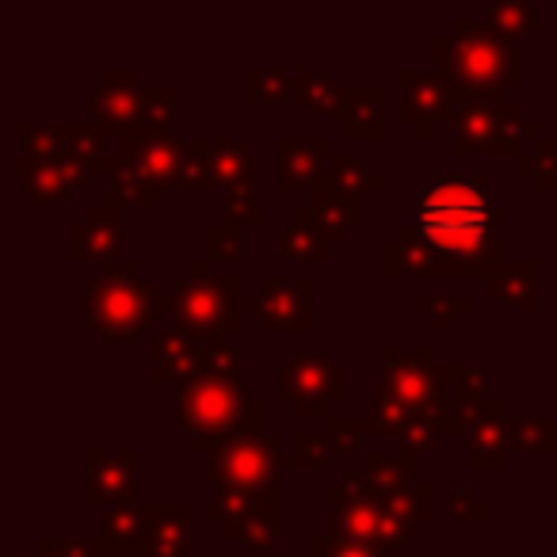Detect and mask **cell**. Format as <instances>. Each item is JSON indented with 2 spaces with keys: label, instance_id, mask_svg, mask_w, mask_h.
Returning <instances> with one entry per match:
<instances>
[{
  "label": "cell",
  "instance_id": "cell-1",
  "mask_svg": "<svg viewBox=\"0 0 557 557\" xmlns=\"http://www.w3.org/2000/svg\"><path fill=\"white\" fill-rule=\"evenodd\" d=\"M417 214L424 237L447 260L450 278H488L504 263V210L488 202V180L481 172H440L435 184L420 191Z\"/></svg>",
  "mask_w": 557,
  "mask_h": 557
},
{
  "label": "cell",
  "instance_id": "cell-2",
  "mask_svg": "<svg viewBox=\"0 0 557 557\" xmlns=\"http://www.w3.org/2000/svg\"><path fill=\"white\" fill-rule=\"evenodd\" d=\"M432 70L466 96H504L523 85L519 47L473 16H455L447 35H435Z\"/></svg>",
  "mask_w": 557,
  "mask_h": 557
},
{
  "label": "cell",
  "instance_id": "cell-3",
  "mask_svg": "<svg viewBox=\"0 0 557 557\" xmlns=\"http://www.w3.org/2000/svg\"><path fill=\"white\" fill-rule=\"evenodd\" d=\"M161 290L141 275L138 260H119L88 278V329L103 341L134 344L153 329Z\"/></svg>",
  "mask_w": 557,
  "mask_h": 557
},
{
  "label": "cell",
  "instance_id": "cell-4",
  "mask_svg": "<svg viewBox=\"0 0 557 557\" xmlns=\"http://www.w3.org/2000/svg\"><path fill=\"white\" fill-rule=\"evenodd\" d=\"M169 290L176 298V325L195 344L225 341L230 333L245 329V310H240V298L248 295L245 283L240 278H214L210 260H191L187 275L172 278Z\"/></svg>",
  "mask_w": 557,
  "mask_h": 557
},
{
  "label": "cell",
  "instance_id": "cell-5",
  "mask_svg": "<svg viewBox=\"0 0 557 557\" xmlns=\"http://www.w3.org/2000/svg\"><path fill=\"white\" fill-rule=\"evenodd\" d=\"M329 504H333V531L348 534L359 546L382 549V554H397L405 539L412 534V519L397 508L389 496H382L371 485L363 470L348 473V478L329 485Z\"/></svg>",
  "mask_w": 557,
  "mask_h": 557
},
{
  "label": "cell",
  "instance_id": "cell-6",
  "mask_svg": "<svg viewBox=\"0 0 557 557\" xmlns=\"http://www.w3.org/2000/svg\"><path fill=\"white\" fill-rule=\"evenodd\" d=\"M455 138L450 153H488V157H519L527 153V141H539L542 131L534 119L519 111V103H508L504 96H466L462 108L450 115Z\"/></svg>",
  "mask_w": 557,
  "mask_h": 557
},
{
  "label": "cell",
  "instance_id": "cell-7",
  "mask_svg": "<svg viewBox=\"0 0 557 557\" xmlns=\"http://www.w3.org/2000/svg\"><path fill=\"white\" fill-rule=\"evenodd\" d=\"M240 409H245V397H240L237 382L199 374L195 382L180 386L176 432L187 435V447L191 450L214 455L233 435H240Z\"/></svg>",
  "mask_w": 557,
  "mask_h": 557
},
{
  "label": "cell",
  "instance_id": "cell-8",
  "mask_svg": "<svg viewBox=\"0 0 557 557\" xmlns=\"http://www.w3.org/2000/svg\"><path fill=\"white\" fill-rule=\"evenodd\" d=\"M382 394H389L394 401H401L412 417L432 420L435 428L447 420L450 412V389H447V371L443 363H435L432 348H382Z\"/></svg>",
  "mask_w": 557,
  "mask_h": 557
},
{
  "label": "cell",
  "instance_id": "cell-9",
  "mask_svg": "<svg viewBox=\"0 0 557 557\" xmlns=\"http://www.w3.org/2000/svg\"><path fill=\"white\" fill-rule=\"evenodd\" d=\"M275 394L306 420H333V401L348 397V367L329 351H295L278 371Z\"/></svg>",
  "mask_w": 557,
  "mask_h": 557
},
{
  "label": "cell",
  "instance_id": "cell-10",
  "mask_svg": "<svg viewBox=\"0 0 557 557\" xmlns=\"http://www.w3.org/2000/svg\"><path fill=\"white\" fill-rule=\"evenodd\" d=\"M275 455L278 435H233L225 447L210 455L207 478L214 493H248V496H271L275 488Z\"/></svg>",
  "mask_w": 557,
  "mask_h": 557
},
{
  "label": "cell",
  "instance_id": "cell-11",
  "mask_svg": "<svg viewBox=\"0 0 557 557\" xmlns=\"http://www.w3.org/2000/svg\"><path fill=\"white\" fill-rule=\"evenodd\" d=\"M310 295H313L310 275H298V278L263 275L260 287L240 298V310L260 313L263 325L275 329V333H306L313 325Z\"/></svg>",
  "mask_w": 557,
  "mask_h": 557
},
{
  "label": "cell",
  "instance_id": "cell-12",
  "mask_svg": "<svg viewBox=\"0 0 557 557\" xmlns=\"http://www.w3.org/2000/svg\"><path fill=\"white\" fill-rule=\"evenodd\" d=\"M88 111L96 123L111 131V138H138L146 131V88L138 81V70H108L92 96Z\"/></svg>",
  "mask_w": 557,
  "mask_h": 557
},
{
  "label": "cell",
  "instance_id": "cell-13",
  "mask_svg": "<svg viewBox=\"0 0 557 557\" xmlns=\"http://www.w3.org/2000/svg\"><path fill=\"white\" fill-rule=\"evenodd\" d=\"M405 85L401 115L417 126L420 138H432L435 123L450 119L466 103V92L455 88L447 77H440L435 70H401L397 73Z\"/></svg>",
  "mask_w": 557,
  "mask_h": 557
},
{
  "label": "cell",
  "instance_id": "cell-14",
  "mask_svg": "<svg viewBox=\"0 0 557 557\" xmlns=\"http://www.w3.org/2000/svg\"><path fill=\"white\" fill-rule=\"evenodd\" d=\"M333 141L329 138H278L275 164H278V191H302L318 187L333 161Z\"/></svg>",
  "mask_w": 557,
  "mask_h": 557
},
{
  "label": "cell",
  "instance_id": "cell-15",
  "mask_svg": "<svg viewBox=\"0 0 557 557\" xmlns=\"http://www.w3.org/2000/svg\"><path fill=\"white\" fill-rule=\"evenodd\" d=\"M123 153L134 161L138 176L149 187H180V172H184V141L176 138V131H157L141 134V138H126Z\"/></svg>",
  "mask_w": 557,
  "mask_h": 557
},
{
  "label": "cell",
  "instance_id": "cell-16",
  "mask_svg": "<svg viewBox=\"0 0 557 557\" xmlns=\"http://www.w3.org/2000/svg\"><path fill=\"white\" fill-rule=\"evenodd\" d=\"M138 450H123V455H103V450H88L85 455V478H88V504H100L103 511L111 504H123L138 496L134 478H138Z\"/></svg>",
  "mask_w": 557,
  "mask_h": 557
},
{
  "label": "cell",
  "instance_id": "cell-17",
  "mask_svg": "<svg viewBox=\"0 0 557 557\" xmlns=\"http://www.w3.org/2000/svg\"><path fill=\"white\" fill-rule=\"evenodd\" d=\"M382 271L389 278H450L447 260L435 252V245L424 237V230L417 222L401 225L397 237L382 248Z\"/></svg>",
  "mask_w": 557,
  "mask_h": 557
},
{
  "label": "cell",
  "instance_id": "cell-18",
  "mask_svg": "<svg viewBox=\"0 0 557 557\" xmlns=\"http://www.w3.org/2000/svg\"><path fill=\"white\" fill-rule=\"evenodd\" d=\"M62 131H65V141H62V153L58 157H62V164L70 169L73 187L88 184L96 172H108V161H111L108 126L96 123V119H65Z\"/></svg>",
  "mask_w": 557,
  "mask_h": 557
},
{
  "label": "cell",
  "instance_id": "cell-19",
  "mask_svg": "<svg viewBox=\"0 0 557 557\" xmlns=\"http://www.w3.org/2000/svg\"><path fill=\"white\" fill-rule=\"evenodd\" d=\"M146 557H191V508L180 500L146 504Z\"/></svg>",
  "mask_w": 557,
  "mask_h": 557
},
{
  "label": "cell",
  "instance_id": "cell-20",
  "mask_svg": "<svg viewBox=\"0 0 557 557\" xmlns=\"http://www.w3.org/2000/svg\"><path fill=\"white\" fill-rule=\"evenodd\" d=\"M123 256V225L108 207L88 210L85 222L70 230V260H115Z\"/></svg>",
  "mask_w": 557,
  "mask_h": 557
},
{
  "label": "cell",
  "instance_id": "cell-21",
  "mask_svg": "<svg viewBox=\"0 0 557 557\" xmlns=\"http://www.w3.org/2000/svg\"><path fill=\"white\" fill-rule=\"evenodd\" d=\"M539 275H542L539 260H504L500 268L485 278V295L500 298L511 310L534 313L539 310Z\"/></svg>",
  "mask_w": 557,
  "mask_h": 557
},
{
  "label": "cell",
  "instance_id": "cell-22",
  "mask_svg": "<svg viewBox=\"0 0 557 557\" xmlns=\"http://www.w3.org/2000/svg\"><path fill=\"white\" fill-rule=\"evenodd\" d=\"M16 172L24 180L27 195H32L39 207H58V202H70L73 195V176L62 164V157H39V153H20Z\"/></svg>",
  "mask_w": 557,
  "mask_h": 557
},
{
  "label": "cell",
  "instance_id": "cell-23",
  "mask_svg": "<svg viewBox=\"0 0 557 557\" xmlns=\"http://www.w3.org/2000/svg\"><path fill=\"white\" fill-rule=\"evenodd\" d=\"M149 500L141 496H131L123 504H111L103 511V542H108L111 554L119 557H138L146 554V523H149Z\"/></svg>",
  "mask_w": 557,
  "mask_h": 557
},
{
  "label": "cell",
  "instance_id": "cell-24",
  "mask_svg": "<svg viewBox=\"0 0 557 557\" xmlns=\"http://www.w3.org/2000/svg\"><path fill=\"white\" fill-rule=\"evenodd\" d=\"M336 119L344 123L348 138H382L386 115H382V88L379 85H348L341 88Z\"/></svg>",
  "mask_w": 557,
  "mask_h": 557
},
{
  "label": "cell",
  "instance_id": "cell-25",
  "mask_svg": "<svg viewBox=\"0 0 557 557\" xmlns=\"http://www.w3.org/2000/svg\"><path fill=\"white\" fill-rule=\"evenodd\" d=\"M333 245L336 240L329 237V230L313 214V207H298L295 218L278 233V252L287 256V260H329Z\"/></svg>",
  "mask_w": 557,
  "mask_h": 557
},
{
  "label": "cell",
  "instance_id": "cell-26",
  "mask_svg": "<svg viewBox=\"0 0 557 557\" xmlns=\"http://www.w3.org/2000/svg\"><path fill=\"white\" fill-rule=\"evenodd\" d=\"M310 207H313V214L321 218V225H325L333 240H344L356 225L367 222V195L336 191V187H329V184L313 187Z\"/></svg>",
  "mask_w": 557,
  "mask_h": 557
},
{
  "label": "cell",
  "instance_id": "cell-27",
  "mask_svg": "<svg viewBox=\"0 0 557 557\" xmlns=\"http://www.w3.org/2000/svg\"><path fill=\"white\" fill-rule=\"evenodd\" d=\"M108 187H103V207L108 210H123V207H141V210H153L157 207V187H149L146 180L138 176L134 161L126 153H111L108 161Z\"/></svg>",
  "mask_w": 557,
  "mask_h": 557
},
{
  "label": "cell",
  "instance_id": "cell-28",
  "mask_svg": "<svg viewBox=\"0 0 557 557\" xmlns=\"http://www.w3.org/2000/svg\"><path fill=\"white\" fill-rule=\"evenodd\" d=\"M233 542L245 546V554H271L278 539V496H268V500L252 504L240 519H233L225 527Z\"/></svg>",
  "mask_w": 557,
  "mask_h": 557
},
{
  "label": "cell",
  "instance_id": "cell-29",
  "mask_svg": "<svg viewBox=\"0 0 557 557\" xmlns=\"http://www.w3.org/2000/svg\"><path fill=\"white\" fill-rule=\"evenodd\" d=\"M511 450H516V420L511 417L485 420V424H478L470 432L466 466H470V470H500Z\"/></svg>",
  "mask_w": 557,
  "mask_h": 557
},
{
  "label": "cell",
  "instance_id": "cell-30",
  "mask_svg": "<svg viewBox=\"0 0 557 557\" xmlns=\"http://www.w3.org/2000/svg\"><path fill=\"white\" fill-rule=\"evenodd\" d=\"M412 470H417V455L401 450V455H386V450H363V473L382 496L397 500L401 493L412 488Z\"/></svg>",
  "mask_w": 557,
  "mask_h": 557
},
{
  "label": "cell",
  "instance_id": "cell-31",
  "mask_svg": "<svg viewBox=\"0 0 557 557\" xmlns=\"http://www.w3.org/2000/svg\"><path fill=\"white\" fill-rule=\"evenodd\" d=\"M240 96H245V103L283 108L287 100H295V77L275 70V65H252L240 73Z\"/></svg>",
  "mask_w": 557,
  "mask_h": 557
},
{
  "label": "cell",
  "instance_id": "cell-32",
  "mask_svg": "<svg viewBox=\"0 0 557 557\" xmlns=\"http://www.w3.org/2000/svg\"><path fill=\"white\" fill-rule=\"evenodd\" d=\"M321 184L336 187V191H348V195H374L386 187V180H382V172L367 169L356 153H336L333 161H329V172Z\"/></svg>",
  "mask_w": 557,
  "mask_h": 557
},
{
  "label": "cell",
  "instance_id": "cell-33",
  "mask_svg": "<svg viewBox=\"0 0 557 557\" xmlns=\"http://www.w3.org/2000/svg\"><path fill=\"white\" fill-rule=\"evenodd\" d=\"M485 24L493 27V32H500L504 39L516 42L519 35L534 32V24H539V9H534L531 0H488Z\"/></svg>",
  "mask_w": 557,
  "mask_h": 557
},
{
  "label": "cell",
  "instance_id": "cell-34",
  "mask_svg": "<svg viewBox=\"0 0 557 557\" xmlns=\"http://www.w3.org/2000/svg\"><path fill=\"white\" fill-rule=\"evenodd\" d=\"M295 100H302L310 111L318 115L336 119V108H341V88L333 85V77L321 70H295Z\"/></svg>",
  "mask_w": 557,
  "mask_h": 557
},
{
  "label": "cell",
  "instance_id": "cell-35",
  "mask_svg": "<svg viewBox=\"0 0 557 557\" xmlns=\"http://www.w3.org/2000/svg\"><path fill=\"white\" fill-rule=\"evenodd\" d=\"M329 450H333V440H329V435L298 432L295 447L278 450V455H275V466H278V470H325Z\"/></svg>",
  "mask_w": 557,
  "mask_h": 557
},
{
  "label": "cell",
  "instance_id": "cell-36",
  "mask_svg": "<svg viewBox=\"0 0 557 557\" xmlns=\"http://www.w3.org/2000/svg\"><path fill=\"white\" fill-rule=\"evenodd\" d=\"M252 172H256L252 153L237 138L214 141V184H230V187L252 184Z\"/></svg>",
  "mask_w": 557,
  "mask_h": 557
},
{
  "label": "cell",
  "instance_id": "cell-37",
  "mask_svg": "<svg viewBox=\"0 0 557 557\" xmlns=\"http://www.w3.org/2000/svg\"><path fill=\"white\" fill-rule=\"evenodd\" d=\"M180 187H195V191L214 187V141H207V138L184 141V172H180Z\"/></svg>",
  "mask_w": 557,
  "mask_h": 557
},
{
  "label": "cell",
  "instance_id": "cell-38",
  "mask_svg": "<svg viewBox=\"0 0 557 557\" xmlns=\"http://www.w3.org/2000/svg\"><path fill=\"white\" fill-rule=\"evenodd\" d=\"M16 138L24 146V153L58 157L62 153L65 131L62 123H50V119H24V123H16Z\"/></svg>",
  "mask_w": 557,
  "mask_h": 557
},
{
  "label": "cell",
  "instance_id": "cell-39",
  "mask_svg": "<svg viewBox=\"0 0 557 557\" xmlns=\"http://www.w3.org/2000/svg\"><path fill=\"white\" fill-rule=\"evenodd\" d=\"M519 169H523L527 176L539 180V191H554L557 187V141L542 134V138L519 157Z\"/></svg>",
  "mask_w": 557,
  "mask_h": 557
},
{
  "label": "cell",
  "instance_id": "cell-40",
  "mask_svg": "<svg viewBox=\"0 0 557 557\" xmlns=\"http://www.w3.org/2000/svg\"><path fill=\"white\" fill-rule=\"evenodd\" d=\"M447 389H450V405L458 401H481L488 389V379L478 363H447Z\"/></svg>",
  "mask_w": 557,
  "mask_h": 557
},
{
  "label": "cell",
  "instance_id": "cell-41",
  "mask_svg": "<svg viewBox=\"0 0 557 557\" xmlns=\"http://www.w3.org/2000/svg\"><path fill=\"white\" fill-rule=\"evenodd\" d=\"M516 420V450H554L557 420L554 417H511Z\"/></svg>",
  "mask_w": 557,
  "mask_h": 557
},
{
  "label": "cell",
  "instance_id": "cell-42",
  "mask_svg": "<svg viewBox=\"0 0 557 557\" xmlns=\"http://www.w3.org/2000/svg\"><path fill=\"white\" fill-rule=\"evenodd\" d=\"M417 310L424 313V318H432L435 329H450L455 318L470 313V298L466 295H432V290H424V295L417 298Z\"/></svg>",
  "mask_w": 557,
  "mask_h": 557
},
{
  "label": "cell",
  "instance_id": "cell-43",
  "mask_svg": "<svg viewBox=\"0 0 557 557\" xmlns=\"http://www.w3.org/2000/svg\"><path fill=\"white\" fill-rule=\"evenodd\" d=\"M371 432L374 428L367 417H333L329 420V440H333V447L344 450V455H363V443Z\"/></svg>",
  "mask_w": 557,
  "mask_h": 557
},
{
  "label": "cell",
  "instance_id": "cell-44",
  "mask_svg": "<svg viewBox=\"0 0 557 557\" xmlns=\"http://www.w3.org/2000/svg\"><path fill=\"white\" fill-rule=\"evenodd\" d=\"M245 256V230L233 222H218L207 230V260H240Z\"/></svg>",
  "mask_w": 557,
  "mask_h": 557
},
{
  "label": "cell",
  "instance_id": "cell-45",
  "mask_svg": "<svg viewBox=\"0 0 557 557\" xmlns=\"http://www.w3.org/2000/svg\"><path fill=\"white\" fill-rule=\"evenodd\" d=\"M367 420H371L374 432H382V435L397 432V435H401L417 417H412V412L405 409L401 401H394L389 394H382V397H374V401H371V412H367Z\"/></svg>",
  "mask_w": 557,
  "mask_h": 557
},
{
  "label": "cell",
  "instance_id": "cell-46",
  "mask_svg": "<svg viewBox=\"0 0 557 557\" xmlns=\"http://www.w3.org/2000/svg\"><path fill=\"white\" fill-rule=\"evenodd\" d=\"M199 367H202V374L237 382V351L230 348V341H202L199 344Z\"/></svg>",
  "mask_w": 557,
  "mask_h": 557
},
{
  "label": "cell",
  "instance_id": "cell-47",
  "mask_svg": "<svg viewBox=\"0 0 557 557\" xmlns=\"http://www.w3.org/2000/svg\"><path fill=\"white\" fill-rule=\"evenodd\" d=\"M225 214H230L233 225H260L263 214H260V202H256V184H240V187H230L225 195Z\"/></svg>",
  "mask_w": 557,
  "mask_h": 557
},
{
  "label": "cell",
  "instance_id": "cell-48",
  "mask_svg": "<svg viewBox=\"0 0 557 557\" xmlns=\"http://www.w3.org/2000/svg\"><path fill=\"white\" fill-rule=\"evenodd\" d=\"M310 549H313V557H397V554H382V549H371V546H359L348 534H336V531L313 539Z\"/></svg>",
  "mask_w": 557,
  "mask_h": 557
},
{
  "label": "cell",
  "instance_id": "cell-49",
  "mask_svg": "<svg viewBox=\"0 0 557 557\" xmlns=\"http://www.w3.org/2000/svg\"><path fill=\"white\" fill-rule=\"evenodd\" d=\"M394 504L412 519V523H428V519L435 516V488L432 485H412L409 493H401Z\"/></svg>",
  "mask_w": 557,
  "mask_h": 557
},
{
  "label": "cell",
  "instance_id": "cell-50",
  "mask_svg": "<svg viewBox=\"0 0 557 557\" xmlns=\"http://www.w3.org/2000/svg\"><path fill=\"white\" fill-rule=\"evenodd\" d=\"M397 440H401V450H412V455H420V450H432V443L440 440V428H435L432 420H420L417 417L401 435H397Z\"/></svg>",
  "mask_w": 557,
  "mask_h": 557
},
{
  "label": "cell",
  "instance_id": "cell-51",
  "mask_svg": "<svg viewBox=\"0 0 557 557\" xmlns=\"http://www.w3.org/2000/svg\"><path fill=\"white\" fill-rule=\"evenodd\" d=\"M450 516L462 519V523H481L488 511L478 496H470V488H455V493H450Z\"/></svg>",
  "mask_w": 557,
  "mask_h": 557
},
{
  "label": "cell",
  "instance_id": "cell-52",
  "mask_svg": "<svg viewBox=\"0 0 557 557\" xmlns=\"http://www.w3.org/2000/svg\"><path fill=\"white\" fill-rule=\"evenodd\" d=\"M32 554H35V557H65L62 539H39V542H35Z\"/></svg>",
  "mask_w": 557,
  "mask_h": 557
},
{
  "label": "cell",
  "instance_id": "cell-53",
  "mask_svg": "<svg viewBox=\"0 0 557 557\" xmlns=\"http://www.w3.org/2000/svg\"><path fill=\"white\" fill-rule=\"evenodd\" d=\"M4 557H35V554H32V549H27V554H4Z\"/></svg>",
  "mask_w": 557,
  "mask_h": 557
},
{
  "label": "cell",
  "instance_id": "cell-54",
  "mask_svg": "<svg viewBox=\"0 0 557 557\" xmlns=\"http://www.w3.org/2000/svg\"><path fill=\"white\" fill-rule=\"evenodd\" d=\"M554 466H557V447H554Z\"/></svg>",
  "mask_w": 557,
  "mask_h": 557
},
{
  "label": "cell",
  "instance_id": "cell-55",
  "mask_svg": "<svg viewBox=\"0 0 557 557\" xmlns=\"http://www.w3.org/2000/svg\"><path fill=\"white\" fill-rule=\"evenodd\" d=\"M554 549H557V539H554Z\"/></svg>",
  "mask_w": 557,
  "mask_h": 557
}]
</instances>
